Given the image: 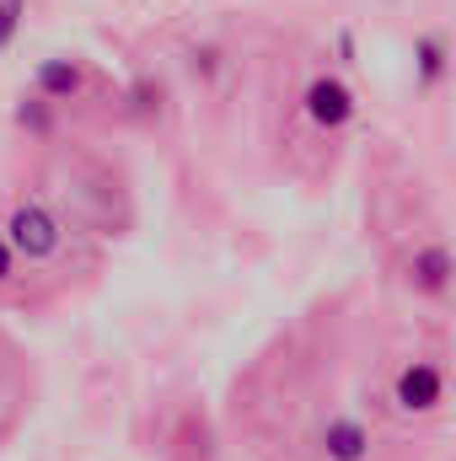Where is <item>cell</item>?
I'll list each match as a JSON object with an SVG mask.
<instances>
[{
	"instance_id": "2",
	"label": "cell",
	"mask_w": 456,
	"mask_h": 461,
	"mask_svg": "<svg viewBox=\"0 0 456 461\" xmlns=\"http://www.w3.org/2000/svg\"><path fill=\"white\" fill-rule=\"evenodd\" d=\"M441 392H446V381H441V370L424 365V359H414V365L397 375V408H403V413H430V408L441 402Z\"/></svg>"
},
{
	"instance_id": "6",
	"label": "cell",
	"mask_w": 456,
	"mask_h": 461,
	"mask_svg": "<svg viewBox=\"0 0 456 461\" xmlns=\"http://www.w3.org/2000/svg\"><path fill=\"white\" fill-rule=\"evenodd\" d=\"M38 86H43L49 97H70V92L81 86V70H76L70 59H49V65L38 70Z\"/></svg>"
},
{
	"instance_id": "4",
	"label": "cell",
	"mask_w": 456,
	"mask_h": 461,
	"mask_svg": "<svg viewBox=\"0 0 456 461\" xmlns=\"http://www.w3.org/2000/svg\"><path fill=\"white\" fill-rule=\"evenodd\" d=\"M323 451H328V461H365L370 435H365V424H354V419H333V424L323 429Z\"/></svg>"
},
{
	"instance_id": "8",
	"label": "cell",
	"mask_w": 456,
	"mask_h": 461,
	"mask_svg": "<svg viewBox=\"0 0 456 461\" xmlns=\"http://www.w3.org/2000/svg\"><path fill=\"white\" fill-rule=\"evenodd\" d=\"M419 59H424V81H435V76H441V43H435V38H424Z\"/></svg>"
},
{
	"instance_id": "9",
	"label": "cell",
	"mask_w": 456,
	"mask_h": 461,
	"mask_svg": "<svg viewBox=\"0 0 456 461\" xmlns=\"http://www.w3.org/2000/svg\"><path fill=\"white\" fill-rule=\"evenodd\" d=\"M22 123H32V129H43L49 118H43V108H22Z\"/></svg>"
},
{
	"instance_id": "10",
	"label": "cell",
	"mask_w": 456,
	"mask_h": 461,
	"mask_svg": "<svg viewBox=\"0 0 456 461\" xmlns=\"http://www.w3.org/2000/svg\"><path fill=\"white\" fill-rule=\"evenodd\" d=\"M5 274H11V247L0 241V279H5Z\"/></svg>"
},
{
	"instance_id": "3",
	"label": "cell",
	"mask_w": 456,
	"mask_h": 461,
	"mask_svg": "<svg viewBox=\"0 0 456 461\" xmlns=\"http://www.w3.org/2000/svg\"><path fill=\"white\" fill-rule=\"evenodd\" d=\"M306 113L317 118L323 129H339V123H349V113H354V97H349L343 81H312V92H306Z\"/></svg>"
},
{
	"instance_id": "1",
	"label": "cell",
	"mask_w": 456,
	"mask_h": 461,
	"mask_svg": "<svg viewBox=\"0 0 456 461\" xmlns=\"http://www.w3.org/2000/svg\"><path fill=\"white\" fill-rule=\"evenodd\" d=\"M11 247L27 252V258H49V252L59 247V226H54V215L38 210V204H22V210L11 215Z\"/></svg>"
},
{
	"instance_id": "5",
	"label": "cell",
	"mask_w": 456,
	"mask_h": 461,
	"mask_svg": "<svg viewBox=\"0 0 456 461\" xmlns=\"http://www.w3.org/2000/svg\"><path fill=\"white\" fill-rule=\"evenodd\" d=\"M446 274H451V258H446V247H430V252H419V258H414V268H408V279H414L419 290H446Z\"/></svg>"
},
{
	"instance_id": "7",
	"label": "cell",
	"mask_w": 456,
	"mask_h": 461,
	"mask_svg": "<svg viewBox=\"0 0 456 461\" xmlns=\"http://www.w3.org/2000/svg\"><path fill=\"white\" fill-rule=\"evenodd\" d=\"M16 22H22V0H0V49L11 43V32H16Z\"/></svg>"
}]
</instances>
